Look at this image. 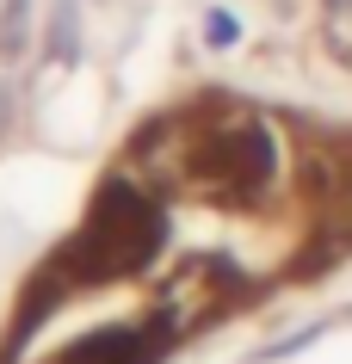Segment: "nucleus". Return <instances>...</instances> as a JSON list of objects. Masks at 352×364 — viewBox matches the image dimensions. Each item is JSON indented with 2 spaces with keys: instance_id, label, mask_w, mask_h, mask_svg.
Here are the masks:
<instances>
[{
  "instance_id": "obj_1",
  "label": "nucleus",
  "mask_w": 352,
  "mask_h": 364,
  "mask_svg": "<svg viewBox=\"0 0 352 364\" xmlns=\"http://www.w3.org/2000/svg\"><path fill=\"white\" fill-rule=\"evenodd\" d=\"M155 241H161V204L142 198L130 179H112V186L93 198L87 229L68 241L62 272H75V278H112V272L142 266V259L155 253Z\"/></svg>"
},
{
  "instance_id": "obj_2",
  "label": "nucleus",
  "mask_w": 352,
  "mask_h": 364,
  "mask_svg": "<svg viewBox=\"0 0 352 364\" xmlns=\"http://www.w3.org/2000/svg\"><path fill=\"white\" fill-rule=\"evenodd\" d=\"M179 167L192 179V192L241 204V198H260L266 173H272V136L260 130L254 117H229V124H210L198 136L192 149L179 154Z\"/></svg>"
},
{
  "instance_id": "obj_3",
  "label": "nucleus",
  "mask_w": 352,
  "mask_h": 364,
  "mask_svg": "<svg viewBox=\"0 0 352 364\" xmlns=\"http://www.w3.org/2000/svg\"><path fill=\"white\" fill-rule=\"evenodd\" d=\"M204 31H210V43H235V19H223V13H210Z\"/></svg>"
},
{
  "instance_id": "obj_4",
  "label": "nucleus",
  "mask_w": 352,
  "mask_h": 364,
  "mask_svg": "<svg viewBox=\"0 0 352 364\" xmlns=\"http://www.w3.org/2000/svg\"><path fill=\"white\" fill-rule=\"evenodd\" d=\"M19 25H25V0H13V13H6V50H19Z\"/></svg>"
},
{
  "instance_id": "obj_5",
  "label": "nucleus",
  "mask_w": 352,
  "mask_h": 364,
  "mask_svg": "<svg viewBox=\"0 0 352 364\" xmlns=\"http://www.w3.org/2000/svg\"><path fill=\"white\" fill-rule=\"evenodd\" d=\"M346 6H352V0H334V13H346Z\"/></svg>"
}]
</instances>
